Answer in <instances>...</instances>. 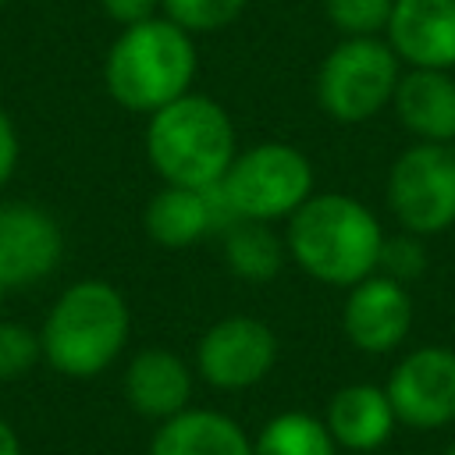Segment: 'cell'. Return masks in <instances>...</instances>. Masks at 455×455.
I'll list each match as a JSON object with an SVG mask.
<instances>
[{"label":"cell","instance_id":"4","mask_svg":"<svg viewBox=\"0 0 455 455\" xmlns=\"http://www.w3.org/2000/svg\"><path fill=\"white\" fill-rule=\"evenodd\" d=\"M238 153L231 114L203 92H185L146 121V156L164 185L210 188Z\"/></svg>","mask_w":455,"mask_h":455},{"label":"cell","instance_id":"7","mask_svg":"<svg viewBox=\"0 0 455 455\" xmlns=\"http://www.w3.org/2000/svg\"><path fill=\"white\" fill-rule=\"evenodd\" d=\"M387 206L409 235L448 231L455 224V146H409L387 171Z\"/></svg>","mask_w":455,"mask_h":455},{"label":"cell","instance_id":"6","mask_svg":"<svg viewBox=\"0 0 455 455\" xmlns=\"http://www.w3.org/2000/svg\"><path fill=\"white\" fill-rule=\"evenodd\" d=\"M398 53L380 36L341 39L316 71V100L327 117L341 124H363L377 117L398 85Z\"/></svg>","mask_w":455,"mask_h":455},{"label":"cell","instance_id":"17","mask_svg":"<svg viewBox=\"0 0 455 455\" xmlns=\"http://www.w3.org/2000/svg\"><path fill=\"white\" fill-rule=\"evenodd\" d=\"M149 455H252V437L231 416L188 405L156 427Z\"/></svg>","mask_w":455,"mask_h":455},{"label":"cell","instance_id":"3","mask_svg":"<svg viewBox=\"0 0 455 455\" xmlns=\"http://www.w3.org/2000/svg\"><path fill=\"white\" fill-rule=\"evenodd\" d=\"M132 313L124 295L100 277L68 284L39 327L43 359L64 377L103 373L128 345Z\"/></svg>","mask_w":455,"mask_h":455},{"label":"cell","instance_id":"20","mask_svg":"<svg viewBox=\"0 0 455 455\" xmlns=\"http://www.w3.org/2000/svg\"><path fill=\"white\" fill-rule=\"evenodd\" d=\"M245 0H160V14L192 36L220 32L242 14Z\"/></svg>","mask_w":455,"mask_h":455},{"label":"cell","instance_id":"24","mask_svg":"<svg viewBox=\"0 0 455 455\" xmlns=\"http://www.w3.org/2000/svg\"><path fill=\"white\" fill-rule=\"evenodd\" d=\"M100 7H103V14L110 21H117L121 28H128L135 21L153 18L160 11V0H100Z\"/></svg>","mask_w":455,"mask_h":455},{"label":"cell","instance_id":"12","mask_svg":"<svg viewBox=\"0 0 455 455\" xmlns=\"http://www.w3.org/2000/svg\"><path fill=\"white\" fill-rule=\"evenodd\" d=\"M238 217L231 213L220 185L210 188H188V185H164L153 192L142 213L146 235L164 249H185L196 245L206 235H220Z\"/></svg>","mask_w":455,"mask_h":455},{"label":"cell","instance_id":"13","mask_svg":"<svg viewBox=\"0 0 455 455\" xmlns=\"http://www.w3.org/2000/svg\"><path fill=\"white\" fill-rule=\"evenodd\" d=\"M391 50L409 68H455V0H395L387 28Z\"/></svg>","mask_w":455,"mask_h":455},{"label":"cell","instance_id":"10","mask_svg":"<svg viewBox=\"0 0 455 455\" xmlns=\"http://www.w3.org/2000/svg\"><path fill=\"white\" fill-rule=\"evenodd\" d=\"M409 327H412V295L402 281L373 270L370 277L348 288L341 309V331L359 352L366 355L395 352L409 338Z\"/></svg>","mask_w":455,"mask_h":455},{"label":"cell","instance_id":"8","mask_svg":"<svg viewBox=\"0 0 455 455\" xmlns=\"http://www.w3.org/2000/svg\"><path fill=\"white\" fill-rule=\"evenodd\" d=\"M277 363V334L245 313L210 323L196 345V370L217 391H245Z\"/></svg>","mask_w":455,"mask_h":455},{"label":"cell","instance_id":"5","mask_svg":"<svg viewBox=\"0 0 455 455\" xmlns=\"http://www.w3.org/2000/svg\"><path fill=\"white\" fill-rule=\"evenodd\" d=\"M238 220H288L313 196V164L302 149L267 139L238 149L217 181Z\"/></svg>","mask_w":455,"mask_h":455},{"label":"cell","instance_id":"18","mask_svg":"<svg viewBox=\"0 0 455 455\" xmlns=\"http://www.w3.org/2000/svg\"><path fill=\"white\" fill-rule=\"evenodd\" d=\"M220 245H224L228 270L252 284L274 281L288 256L284 238L263 220H235L231 228L220 231Z\"/></svg>","mask_w":455,"mask_h":455},{"label":"cell","instance_id":"1","mask_svg":"<svg viewBox=\"0 0 455 455\" xmlns=\"http://www.w3.org/2000/svg\"><path fill=\"white\" fill-rule=\"evenodd\" d=\"M384 245L380 220L345 192H313L284 228L288 256L320 284L352 288L377 270Z\"/></svg>","mask_w":455,"mask_h":455},{"label":"cell","instance_id":"15","mask_svg":"<svg viewBox=\"0 0 455 455\" xmlns=\"http://www.w3.org/2000/svg\"><path fill=\"white\" fill-rule=\"evenodd\" d=\"M391 107L419 142H455V78L441 68H409L398 75Z\"/></svg>","mask_w":455,"mask_h":455},{"label":"cell","instance_id":"28","mask_svg":"<svg viewBox=\"0 0 455 455\" xmlns=\"http://www.w3.org/2000/svg\"><path fill=\"white\" fill-rule=\"evenodd\" d=\"M444 455H455V441H451V444H448V451H444Z\"/></svg>","mask_w":455,"mask_h":455},{"label":"cell","instance_id":"22","mask_svg":"<svg viewBox=\"0 0 455 455\" xmlns=\"http://www.w3.org/2000/svg\"><path fill=\"white\" fill-rule=\"evenodd\" d=\"M39 359V331H28L18 320H0V380L25 377Z\"/></svg>","mask_w":455,"mask_h":455},{"label":"cell","instance_id":"26","mask_svg":"<svg viewBox=\"0 0 455 455\" xmlns=\"http://www.w3.org/2000/svg\"><path fill=\"white\" fill-rule=\"evenodd\" d=\"M0 455H21V441L7 419H0Z\"/></svg>","mask_w":455,"mask_h":455},{"label":"cell","instance_id":"19","mask_svg":"<svg viewBox=\"0 0 455 455\" xmlns=\"http://www.w3.org/2000/svg\"><path fill=\"white\" fill-rule=\"evenodd\" d=\"M252 455H338V444L323 419L302 409L277 412L252 441Z\"/></svg>","mask_w":455,"mask_h":455},{"label":"cell","instance_id":"14","mask_svg":"<svg viewBox=\"0 0 455 455\" xmlns=\"http://www.w3.org/2000/svg\"><path fill=\"white\" fill-rule=\"evenodd\" d=\"M124 398L139 416L164 423L188 409L192 370L171 348H142L124 370Z\"/></svg>","mask_w":455,"mask_h":455},{"label":"cell","instance_id":"25","mask_svg":"<svg viewBox=\"0 0 455 455\" xmlns=\"http://www.w3.org/2000/svg\"><path fill=\"white\" fill-rule=\"evenodd\" d=\"M18 156H21V146H18V128H14L11 114L0 107V188H4V185L14 178Z\"/></svg>","mask_w":455,"mask_h":455},{"label":"cell","instance_id":"2","mask_svg":"<svg viewBox=\"0 0 455 455\" xmlns=\"http://www.w3.org/2000/svg\"><path fill=\"white\" fill-rule=\"evenodd\" d=\"M196 71V36L164 14L121 28L103 57V85L110 100L146 117L192 92Z\"/></svg>","mask_w":455,"mask_h":455},{"label":"cell","instance_id":"9","mask_svg":"<svg viewBox=\"0 0 455 455\" xmlns=\"http://www.w3.org/2000/svg\"><path fill=\"white\" fill-rule=\"evenodd\" d=\"M395 419L412 430H437L455 419V352L444 345L412 348L384 384Z\"/></svg>","mask_w":455,"mask_h":455},{"label":"cell","instance_id":"21","mask_svg":"<svg viewBox=\"0 0 455 455\" xmlns=\"http://www.w3.org/2000/svg\"><path fill=\"white\" fill-rule=\"evenodd\" d=\"M391 7L395 0H323V14L341 32V39L380 36L387 28Z\"/></svg>","mask_w":455,"mask_h":455},{"label":"cell","instance_id":"11","mask_svg":"<svg viewBox=\"0 0 455 455\" xmlns=\"http://www.w3.org/2000/svg\"><path fill=\"white\" fill-rule=\"evenodd\" d=\"M64 256V231L57 217L32 203H0V281L28 288L57 270Z\"/></svg>","mask_w":455,"mask_h":455},{"label":"cell","instance_id":"27","mask_svg":"<svg viewBox=\"0 0 455 455\" xmlns=\"http://www.w3.org/2000/svg\"><path fill=\"white\" fill-rule=\"evenodd\" d=\"M4 299H7V284L0 281V306H4Z\"/></svg>","mask_w":455,"mask_h":455},{"label":"cell","instance_id":"29","mask_svg":"<svg viewBox=\"0 0 455 455\" xmlns=\"http://www.w3.org/2000/svg\"><path fill=\"white\" fill-rule=\"evenodd\" d=\"M4 4H7V0H0V7H4Z\"/></svg>","mask_w":455,"mask_h":455},{"label":"cell","instance_id":"23","mask_svg":"<svg viewBox=\"0 0 455 455\" xmlns=\"http://www.w3.org/2000/svg\"><path fill=\"white\" fill-rule=\"evenodd\" d=\"M427 267V252L419 245V235H395V238H384L380 245V256H377V274L384 277H395V281H412L419 277Z\"/></svg>","mask_w":455,"mask_h":455},{"label":"cell","instance_id":"16","mask_svg":"<svg viewBox=\"0 0 455 455\" xmlns=\"http://www.w3.org/2000/svg\"><path fill=\"white\" fill-rule=\"evenodd\" d=\"M331 437L338 448L348 451H377L387 444L395 430V409L387 402V391L377 384H345L331 395L327 416H323Z\"/></svg>","mask_w":455,"mask_h":455}]
</instances>
